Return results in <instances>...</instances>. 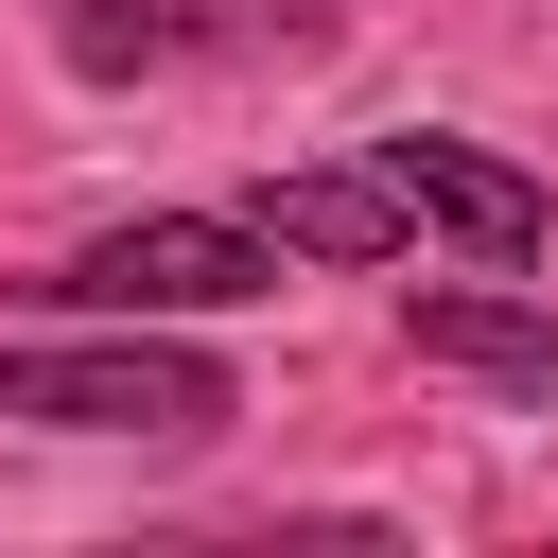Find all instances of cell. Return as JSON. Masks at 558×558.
Masks as SVG:
<instances>
[{
	"label": "cell",
	"instance_id": "1",
	"mask_svg": "<svg viewBox=\"0 0 558 558\" xmlns=\"http://www.w3.org/2000/svg\"><path fill=\"white\" fill-rule=\"evenodd\" d=\"M0 418H35V436H227L244 401L157 314H105L87 349H0Z\"/></svg>",
	"mask_w": 558,
	"mask_h": 558
},
{
	"label": "cell",
	"instance_id": "2",
	"mask_svg": "<svg viewBox=\"0 0 558 558\" xmlns=\"http://www.w3.org/2000/svg\"><path fill=\"white\" fill-rule=\"evenodd\" d=\"M262 279H279V227H244V209H140V227H105V244L52 262L70 314H227Z\"/></svg>",
	"mask_w": 558,
	"mask_h": 558
},
{
	"label": "cell",
	"instance_id": "3",
	"mask_svg": "<svg viewBox=\"0 0 558 558\" xmlns=\"http://www.w3.org/2000/svg\"><path fill=\"white\" fill-rule=\"evenodd\" d=\"M87 87H140V70H262V52H331V0H70L52 17Z\"/></svg>",
	"mask_w": 558,
	"mask_h": 558
},
{
	"label": "cell",
	"instance_id": "4",
	"mask_svg": "<svg viewBox=\"0 0 558 558\" xmlns=\"http://www.w3.org/2000/svg\"><path fill=\"white\" fill-rule=\"evenodd\" d=\"M366 174H384V192H401V209H418L436 244H471L488 279H506V262H541V227H558L523 157H488V140H436V122H401V140H366Z\"/></svg>",
	"mask_w": 558,
	"mask_h": 558
},
{
	"label": "cell",
	"instance_id": "5",
	"mask_svg": "<svg viewBox=\"0 0 558 558\" xmlns=\"http://www.w3.org/2000/svg\"><path fill=\"white\" fill-rule=\"evenodd\" d=\"M244 227H279V244H314V262H384V244H401L418 209H401V192H384V174L349 157V174H279V192H262Z\"/></svg>",
	"mask_w": 558,
	"mask_h": 558
},
{
	"label": "cell",
	"instance_id": "6",
	"mask_svg": "<svg viewBox=\"0 0 558 558\" xmlns=\"http://www.w3.org/2000/svg\"><path fill=\"white\" fill-rule=\"evenodd\" d=\"M401 331H418V366H488V384H558V314H523V296H418Z\"/></svg>",
	"mask_w": 558,
	"mask_h": 558
}]
</instances>
